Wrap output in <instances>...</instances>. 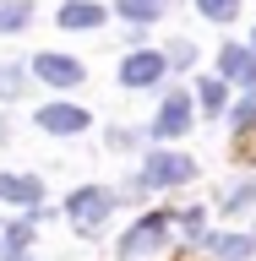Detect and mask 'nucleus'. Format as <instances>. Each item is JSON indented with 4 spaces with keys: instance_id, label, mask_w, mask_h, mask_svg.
Masks as SVG:
<instances>
[{
    "instance_id": "1",
    "label": "nucleus",
    "mask_w": 256,
    "mask_h": 261,
    "mask_svg": "<svg viewBox=\"0 0 256 261\" xmlns=\"http://www.w3.org/2000/svg\"><path fill=\"white\" fill-rule=\"evenodd\" d=\"M196 174L191 158H180V152H153L147 158V185H185Z\"/></svg>"
},
{
    "instance_id": "2",
    "label": "nucleus",
    "mask_w": 256,
    "mask_h": 261,
    "mask_svg": "<svg viewBox=\"0 0 256 261\" xmlns=\"http://www.w3.org/2000/svg\"><path fill=\"white\" fill-rule=\"evenodd\" d=\"M158 245H164V212H153V218H142V223L126 234L120 256H126V261H136V256H147V250H158Z\"/></svg>"
},
{
    "instance_id": "3",
    "label": "nucleus",
    "mask_w": 256,
    "mask_h": 261,
    "mask_svg": "<svg viewBox=\"0 0 256 261\" xmlns=\"http://www.w3.org/2000/svg\"><path fill=\"white\" fill-rule=\"evenodd\" d=\"M65 212H71L82 228H98L104 218H109V191H77L71 201H65Z\"/></svg>"
},
{
    "instance_id": "4",
    "label": "nucleus",
    "mask_w": 256,
    "mask_h": 261,
    "mask_svg": "<svg viewBox=\"0 0 256 261\" xmlns=\"http://www.w3.org/2000/svg\"><path fill=\"white\" fill-rule=\"evenodd\" d=\"M158 76H164V55H153V49H142V55H131L120 65V82L126 87H153Z\"/></svg>"
},
{
    "instance_id": "5",
    "label": "nucleus",
    "mask_w": 256,
    "mask_h": 261,
    "mask_svg": "<svg viewBox=\"0 0 256 261\" xmlns=\"http://www.w3.org/2000/svg\"><path fill=\"white\" fill-rule=\"evenodd\" d=\"M158 136H180V130H191V98L185 93H169V103H164V114H158Z\"/></svg>"
},
{
    "instance_id": "6",
    "label": "nucleus",
    "mask_w": 256,
    "mask_h": 261,
    "mask_svg": "<svg viewBox=\"0 0 256 261\" xmlns=\"http://www.w3.org/2000/svg\"><path fill=\"white\" fill-rule=\"evenodd\" d=\"M38 125H44V130H55V136H71V130H82V125H87V114H82V109H71V103H49V109H38Z\"/></svg>"
},
{
    "instance_id": "7",
    "label": "nucleus",
    "mask_w": 256,
    "mask_h": 261,
    "mask_svg": "<svg viewBox=\"0 0 256 261\" xmlns=\"http://www.w3.org/2000/svg\"><path fill=\"white\" fill-rule=\"evenodd\" d=\"M38 76L55 82V87H77V82H82V65L65 60V55H38Z\"/></svg>"
},
{
    "instance_id": "8",
    "label": "nucleus",
    "mask_w": 256,
    "mask_h": 261,
    "mask_svg": "<svg viewBox=\"0 0 256 261\" xmlns=\"http://www.w3.org/2000/svg\"><path fill=\"white\" fill-rule=\"evenodd\" d=\"M98 22H104V6H93V0L60 6V28H98Z\"/></svg>"
},
{
    "instance_id": "9",
    "label": "nucleus",
    "mask_w": 256,
    "mask_h": 261,
    "mask_svg": "<svg viewBox=\"0 0 256 261\" xmlns=\"http://www.w3.org/2000/svg\"><path fill=\"white\" fill-rule=\"evenodd\" d=\"M224 76L256 82V55H251V49H240V44H229V49H224Z\"/></svg>"
},
{
    "instance_id": "10",
    "label": "nucleus",
    "mask_w": 256,
    "mask_h": 261,
    "mask_svg": "<svg viewBox=\"0 0 256 261\" xmlns=\"http://www.w3.org/2000/svg\"><path fill=\"white\" fill-rule=\"evenodd\" d=\"M114 11L131 16V22H153V16L164 11V0H114Z\"/></svg>"
},
{
    "instance_id": "11",
    "label": "nucleus",
    "mask_w": 256,
    "mask_h": 261,
    "mask_svg": "<svg viewBox=\"0 0 256 261\" xmlns=\"http://www.w3.org/2000/svg\"><path fill=\"white\" fill-rule=\"evenodd\" d=\"M0 196H6V201H38V179H16V174H6V179H0Z\"/></svg>"
},
{
    "instance_id": "12",
    "label": "nucleus",
    "mask_w": 256,
    "mask_h": 261,
    "mask_svg": "<svg viewBox=\"0 0 256 261\" xmlns=\"http://www.w3.org/2000/svg\"><path fill=\"white\" fill-rule=\"evenodd\" d=\"M213 250L224 261H245L251 256V240H245V234H224V240H213Z\"/></svg>"
},
{
    "instance_id": "13",
    "label": "nucleus",
    "mask_w": 256,
    "mask_h": 261,
    "mask_svg": "<svg viewBox=\"0 0 256 261\" xmlns=\"http://www.w3.org/2000/svg\"><path fill=\"white\" fill-rule=\"evenodd\" d=\"M28 16H33L28 0H0V28H22Z\"/></svg>"
},
{
    "instance_id": "14",
    "label": "nucleus",
    "mask_w": 256,
    "mask_h": 261,
    "mask_svg": "<svg viewBox=\"0 0 256 261\" xmlns=\"http://www.w3.org/2000/svg\"><path fill=\"white\" fill-rule=\"evenodd\" d=\"M196 6H202V11H207L213 22H229V16L240 11V0H196Z\"/></svg>"
},
{
    "instance_id": "15",
    "label": "nucleus",
    "mask_w": 256,
    "mask_h": 261,
    "mask_svg": "<svg viewBox=\"0 0 256 261\" xmlns=\"http://www.w3.org/2000/svg\"><path fill=\"white\" fill-rule=\"evenodd\" d=\"M22 93V65H0V98Z\"/></svg>"
},
{
    "instance_id": "16",
    "label": "nucleus",
    "mask_w": 256,
    "mask_h": 261,
    "mask_svg": "<svg viewBox=\"0 0 256 261\" xmlns=\"http://www.w3.org/2000/svg\"><path fill=\"white\" fill-rule=\"evenodd\" d=\"M202 109H224V82H202Z\"/></svg>"
}]
</instances>
